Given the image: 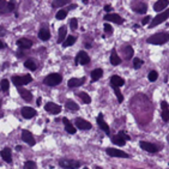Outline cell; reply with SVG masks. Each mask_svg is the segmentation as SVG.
Wrapping results in <instances>:
<instances>
[{
	"label": "cell",
	"instance_id": "6da1fadb",
	"mask_svg": "<svg viewBox=\"0 0 169 169\" xmlns=\"http://www.w3.org/2000/svg\"><path fill=\"white\" fill-rule=\"evenodd\" d=\"M168 41L169 34L166 33V31H163V33H157V34L150 36L149 39L146 40V42L150 43V45H163V43H166Z\"/></svg>",
	"mask_w": 169,
	"mask_h": 169
},
{
	"label": "cell",
	"instance_id": "7a4b0ae2",
	"mask_svg": "<svg viewBox=\"0 0 169 169\" xmlns=\"http://www.w3.org/2000/svg\"><path fill=\"white\" fill-rule=\"evenodd\" d=\"M169 18V8H167L166 11H163L162 13L157 14L155 18L152 19V22L150 23L149 28L150 29H152V28L157 27L158 24H162V22H164V20H167Z\"/></svg>",
	"mask_w": 169,
	"mask_h": 169
},
{
	"label": "cell",
	"instance_id": "3957f363",
	"mask_svg": "<svg viewBox=\"0 0 169 169\" xmlns=\"http://www.w3.org/2000/svg\"><path fill=\"white\" fill-rule=\"evenodd\" d=\"M62 81V77L58 73H52V75L47 76L45 79H43V83L46 85H49V87H55V85H59Z\"/></svg>",
	"mask_w": 169,
	"mask_h": 169
},
{
	"label": "cell",
	"instance_id": "277c9868",
	"mask_svg": "<svg viewBox=\"0 0 169 169\" xmlns=\"http://www.w3.org/2000/svg\"><path fill=\"white\" fill-rule=\"evenodd\" d=\"M60 167L65 169H77L81 167V162H78V161H76V160H70V158H64V160H61L60 162Z\"/></svg>",
	"mask_w": 169,
	"mask_h": 169
},
{
	"label": "cell",
	"instance_id": "5b68a950",
	"mask_svg": "<svg viewBox=\"0 0 169 169\" xmlns=\"http://www.w3.org/2000/svg\"><path fill=\"white\" fill-rule=\"evenodd\" d=\"M31 81H33V77L30 75L23 76V77H18V76H13L12 77V82H13V84L17 88L22 87V85H25V84H29Z\"/></svg>",
	"mask_w": 169,
	"mask_h": 169
},
{
	"label": "cell",
	"instance_id": "8992f818",
	"mask_svg": "<svg viewBox=\"0 0 169 169\" xmlns=\"http://www.w3.org/2000/svg\"><path fill=\"white\" fill-rule=\"evenodd\" d=\"M14 10V3L13 1H5L0 0V14H6Z\"/></svg>",
	"mask_w": 169,
	"mask_h": 169
},
{
	"label": "cell",
	"instance_id": "52a82bcc",
	"mask_svg": "<svg viewBox=\"0 0 169 169\" xmlns=\"http://www.w3.org/2000/svg\"><path fill=\"white\" fill-rule=\"evenodd\" d=\"M131 7H132V10L137 12V13H145L146 12V10H148V5H146V3H144V1H132L131 3Z\"/></svg>",
	"mask_w": 169,
	"mask_h": 169
},
{
	"label": "cell",
	"instance_id": "ba28073f",
	"mask_svg": "<svg viewBox=\"0 0 169 169\" xmlns=\"http://www.w3.org/2000/svg\"><path fill=\"white\" fill-rule=\"evenodd\" d=\"M22 139L27 143L28 145H30V146H34L35 144H36L34 135H31V132H29L28 129H23V132H22Z\"/></svg>",
	"mask_w": 169,
	"mask_h": 169
},
{
	"label": "cell",
	"instance_id": "9c48e42d",
	"mask_svg": "<svg viewBox=\"0 0 169 169\" xmlns=\"http://www.w3.org/2000/svg\"><path fill=\"white\" fill-rule=\"evenodd\" d=\"M75 124H76V127L78 129H83V131H88V129H91V124L87 120H84V119H82V118H77L75 120Z\"/></svg>",
	"mask_w": 169,
	"mask_h": 169
},
{
	"label": "cell",
	"instance_id": "30bf717a",
	"mask_svg": "<svg viewBox=\"0 0 169 169\" xmlns=\"http://www.w3.org/2000/svg\"><path fill=\"white\" fill-rule=\"evenodd\" d=\"M75 62H76V64L87 65V64H89V62H90V58H89V55L87 54L85 52L81 50V52L77 54V56L75 58Z\"/></svg>",
	"mask_w": 169,
	"mask_h": 169
},
{
	"label": "cell",
	"instance_id": "8fae6325",
	"mask_svg": "<svg viewBox=\"0 0 169 169\" xmlns=\"http://www.w3.org/2000/svg\"><path fill=\"white\" fill-rule=\"evenodd\" d=\"M106 151H107V154H108L109 156H112V157H125V158H129V154H126V152H124V151H121V150H119V149H110V148H108Z\"/></svg>",
	"mask_w": 169,
	"mask_h": 169
},
{
	"label": "cell",
	"instance_id": "7c38bea8",
	"mask_svg": "<svg viewBox=\"0 0 169 169\" xmlns=\"http://www.w3.org/2000/svg\"><path fill=\"white\" fill-rule=\"evenodd\" d=\"M45 108L47 112H49L50 114H59L61 112V107L58 106L56 103H53V102H48L47 104L45 106Z\"/></svg>",
	"mask_w": 169,
	"mask_h": 169
},
{
	"label": "cell",
	"instance_id": "4fadbf2b",
	"mask_svg": "<svg viewBox=\"0 0 169 169\" xmlns=\"http://www.w3.org/2000/svg\"><path fill=\"white\" fill-rule=\"evenodd\" d=\"M104 20H108V22H114L116 24H122L124 23V18L121 16L116 13H108L104 16Z\"/></svg>",
	"mask_w": 169,
	"mask_h": 169
},
{
	"label": "cell",
	"instance_id": "5bb4252c",
	"mask_svg": "<svg viewBox=\"0 0 169 169\" xmlns=\"http://www.w3.org/2000/svg\"><path fill=\"white\" fill-rule=\"evenodd\" d=\"M97 124H98V126L101 127L102 131H104V133L106 135H110V131H109V126L107 125V122L103 120V114L100 113L98 116H97Z\"/></svg>",
	"mask_w": 169,
	"mask_h": 169
},
{
	"label": "cell",
	"instance_id": "9a60e30c",
	"mask_svg": "<svg viewBox=\"0 0 169 169\" xmlns=\"http://www.w3.org/2000/svg\"><path fill=\"white\" fill-rule=\"evenodd\" d=\"M22 115L25 119H31L36 115V110L34 108H31V107H23L22 108Z\"/></svg>",
	"mask_w": 169,
	"mask_h": 169
},
{
	"label": "cell",
	"instance_id": "2e32d148",
	"mask_svg": "<svg viewBox=\"0 0 169 169\" xmlns=\"http://www.w3.org/2000/svg\"><path fill=\"white\" fill-rule=\"evenodd\" d=\"M139 145H140V148H142L143 150H145V151H148V152H157V151H158L157 146L154 145V144H151V143L140 142Z\"/></svg>",
	"mask_w": 169,
	"mask_h": 169
},
{
	"label": "cell",
	"instance_id": "e0dca14e",
	"mask_svg": "<svg viewBox=\"0 0 169 169\" xmlns=\"http://www.w3.org/2000/svg\"><path fill=\"white\" fill-rule=\"evenodd\" d=\"M84 82H85V78H71L68 81L67 85L68 88H78L84 84Z\"/></svg>",
	"mask_w": 169,
	"mask_h": 169
},
{
	"label": "cell",
	"instance_id": "ac0fdd59",
	"mask_svg": "<svg viewBox=\"0 0 169 169\" xmlns=\"http://www.w3.org/2000/svg\"><path fill=\"white\" fill-rule=\"evenodd\" d=\"M133 48L131 46H125L122 47V55H124V59L125 60H131L132 56H133Z\"/></svg>",
	"mask_w": 169,
	"mask_h": 169
},
{
	"label": "cell",
	"instance_id": "d6986e66",
	"mask_svg": "<svg viewBox=\"0 0 169 169\" xmlns=\"http://www.w3.org/2000/svg\"><path fill=\"white\" fill-rule=\"evenodd\" d=\"M0 155H1L3 160H4L5 162H8V163L12 162V152H11V149H8V148L3 149L1 152H0Z\"/></svg>",
	"mask_w": 169,
	"mask_h": 169
},
{
	"label": "cell",
	"instance_id": "ffe728a7",
	"mask_svg": "<svg viewBox=\"0 0 169 169\" xmlns=\"http://www.w3.org/2000/svg\"><path fill=\"white\" fill-rule=\"evenodd\" d=\"M125 84V81L122 79L121 77H119V76H113L112 78H110V85H112V88L115 87V88H119V87H122Z\"/></svg>",
	"mask_w": 169,
	"mask_h": 169
},
{
	"label": "cell",
	"instance_id": "44dd1931",
	"mask_svg": "<svg viewBox=\"0 0 169 169\" xmlns=\"http://www.w3.org/2000/svg\"><path fill=\"white\" fill-rule=\"evenodd\" d=\"M169 1L168 0H160V1H157L155 5H154V10H155L156 12H161L162 10H164L166 7L168 6Z\"/></svg>",
	"mask_w": 169,
	"mask_h": 169
},
{
	"label": "cell",
	"instance_id": "7402d4cb",
	"mask_svg": "<svg viewBox=\"0 0 169 169\" xmlns=\"http://www.w3.org/2000/svg\"><path fill=\"white\" fill-rule=\"evenodd\" d=\"M18 92H19V95L25 101H31L33 100V94L30 91L25 90V89H23L22 87H18Z\"/></svg>",
	"mask_w": 169,
	"mask_h": 169
},
{
	"label": "cell",
	"instance_id": "603a6c76",
	"mask_svg": "<svg viewBox=\"0 0 169 169\" xmlns=\"http://www.w3.org/2000/svg\"><path fill=\"white\" fill-rule=\"evenodd\" d=\"M17 45L22 49H28V48H30L33 46V42L30 40H28V39H19L17 41Z\"/></svg>",
	"mask_w": 169,
	"mask_h": 169
},
{
	"label": "cell",
	"instance_id": "cb8c5ba5",
	"mask_svg": "<svg viewBox=\"0 0 169 169\" xmlns=\"http://www.w3.org/2000/svg\"><path fill=\"white\" fill-rule=\"evenodd\" d=\"M62 122H64L65 129H66V131H67L68 133H71V135L76 133V127L72 125V124H71V121L68 120L67 118H64V119H62Z\"/></svg>",
	"mask_w": 169,
	"mask_h": 169
},
{
	"label": "cell",
	"instance_id": "d4e9b609",
	"mask_svg": "<svg viewBox=\"0 0 169 169\" xmlns=\"http://www.w3.org/2000/svg\"><path fill=\"white\" fill-rule=\"evenodd\" d=\"M58 34H59L58 42H59V43H62L64 41L66 40V34H67V29H66V27H60V28H59Z\"/></svg>",
	"mask_w": 169,
	"mask_h": 169
},
{
	"label": "cell",
	"instance_id": "484cf974",
	"mask_svg": "<svg viewBox=\"0 0 169 169\" xmlns=\"http://www.w3.org/2000/svg\"><path fill=\"white\" fill-rule=\"evenodd\" d=\"M120 62H121V59L119 58V55L115 52V49H113V52H112V54H110V64H112L113 66H118Z\"/></svg>",
	"mask_w": 169,
	"mask_h": 169
},
{
	"label": "cell",
	"instance_id": "4316f807",
	"mask_svg": "<svg viewBox=\"0 0 169 169\" xmlns=\"http://www.w3.org/2000/svg\"><path fill=\"white\" fill-rule=\"evenodd\" d=\"M112 143H114L115 145H119V146H124L126 144V140L120 135H116L114 137H112Z\"/></svg>",
	"mask_w": 169,
	"mask_h": 169
},
{
	"label": "cell",
	"instance_id": "83f0119b",
	"mask_svg": "<svg viewBox=\"0 0 169 169\" xmlns=\"http://www.w3.org/2000/svg\"><path fill=\"white\" fill-rule=\"evenodd\" d=\"M39 37H40L42 41H47L50 39V33H49V30L48 29H45V28H42L40 30V33H39Z\"/></svg>",
	"mask_w": 169,
	"mask_h": 169
},
{
	"label": "cell",
	"instance_id": "f1b7e54d",
	"mask_svg": "<svg viewBox=\"0 0 169 169\" xmlns=\"http://www.w3.org/2000/svg\"><path fill=\"white\" fill-rule=\"evenodd\" d=\"M102 76H103V71H102L101 68H95L94 71L91 72V79H92V83H94L95 81H98Z\"/></svg>",
	"mask_w": 169,
	"mask_h": 169
},
{
	"label": "cell",
	"instance_id": "f546056e",
	"mask_svg": "<svg viewBox=\"0 0 169 169\" xmlns=\"http://www.w3.org/2000/svg\"><path fill=\"white\" fill-rule=\"evenodd\" d=\"M66 108H67L68 110H71V112H77V110L79 109V106H78L75 101L67 100V101H66Z\"/></svg>",
	"mask_w": 169,
	"mask_h": 169
},
{
	"label": "cell",
	"instance_id": "4dcf8cb0",
	"mask_svg": "<svg viewBox=\"0 0 169 169\" xmlns=\"http://www.w3.org/2000/svg\"><path fill=\"white\" fill-rule=\"evenodd\" d=\"M73 43H76V37L72 36V35H70V36L66 37V40L62 42V46H64V47H70V46H72Z\"/></svg>",
	"mask_w": 169,
	"mask_h": 169
},
{
	"label": "cell",
	"instance_id": "1f68e13d",
	"mask_svg": "<svg viewBox=\"0 0 169 169\" xmlns=\"http://www.w3.org/2000/svg\"><path fill=\"white\" fill-rule=\"evenodd\" d=\"M24 66L27 68H29V70H31V71H35L36 70V62H35L34 60H31V59H28L25 62H24Z\"/></svg>",
	"mask_w": 169,
	"mask_h": 169
},
{
	"label": "cell",
	"instance_id": "d6a6232c",
	"mask_svg": "<svg viewBox=\"0 0 169 169\" xmlns=\"http://www.w3.org/2000/svg\"><path fill=\"white\" fill-rule=\"evenodd\" d=\"M0 89L3 90V91H8V89H10V83L7 79H3V81L0 82Z\"/></svg>",
	"mask_w": 169,
	"mask_h": 169
},
{
	"label": "cell",
	"instance_id": "836d02e7",
	"mask_svg": "<svg viewBox=\"0 0 169 169\" xmlns=\"http://www.w3.org/2000/svg\"><path fill=\"white\" fill-rule=\"evenodd\" d=\"M79 97L82 98V101L84 102V103H87V104H89V103L91 102V98H90V96H89L87 92H81V94H79Z\"/></svg>",
	"mask_w": 169,
	"mask_h": 169
},
{
	"label": "cell",
	"instance_id": "e575fe53",
	"mask_svg": "<svg viewBox=\"0 0 169 169\" xmlns=\"http://www.w3.org/2000/svg\"><path fill=\"white\" fill-rule=\"evenodd\" d=\"M113 89H114V92L116 95V97H118V102L122 103V101H124V95L121 94V91L119 90V88H115V87H113Z\"/></svg>",
	"mask_w": 169,
	"mask_h": 169
},
{
	"label": "cell",
	"instance_id": "d590c367",
	"mask_svg": "<svg viewBox=\"0 0 169 169\" xmlns=\"http://www.w3.org/2000/svg\"><path fill=\"white\" fill-rule=\"evenodd\" d=\"M66 16H67V10H60L58 13H56V19L58 20H61L64 19V18H66Z\"/></svg>",
	"mask_w": 169,
	"mask_h": 169
},
{
	"label": "cell",
	"instance_id": "8d00e7d4",
	"mask_svg": "<svg viewBox=\"0 0 169 169\" xmlns=\"http://www.w3.org/2000/svg\"><path fill=\"white\" fill-rule=\"evenodd\" d=\"M157 78H158V73H157L156 71H150L149 76H148V79H149L150 82H155Z\"/></svg>",
	"mask_w": 169,
	"mask_h": 169
},
{
	"label": "cell",
	"instance_id": "74e56055",
	"mask_svg": "<svg viewBox=\"0 0 169 169\" xmlns=\"http://www.w3.org/2000/svg\"><path fill=\"white\" fill-rule=\"evenodd\" d=\"M143 65V61L139 59V58H135L133 59V67L135 68V70H138V68H140Z\"/></svg>",
	"mask_w": 169,
	"mask_h": 169
},
{
	"label": "cell",
	"instance_id": "f35d334b",
	"mask_svg": "<svg viewBox=\"0 0 169 169\" xmlns=\"http://www.w3.org/2000/svg\"><path fill=\"white\" fill-rule=\"evenodd\" d=\"M24 169H36V163L33 161H27L24 163Z\"/></svg>",
	"mask_w": 169,
	"mask_h": 169
},
{
	"label": "cell",
	"instance_id": "ab89813d",
	"mask_svg": "<svg viewBox=\"0 0 169 169\" xmlns=\"http://www.w3.org/2000/svg\"><path fill=\"white\" fill-rule=\"evenodd\" d=\"M67 3H68V0H56V1H53V3H52V5H53V7L62 6V5H66Z\"/></svg>",
	"mask_w": 169,
	"mask_h": 169
},
{
	"label": "cell",
	"instance_id": "60d3db41",
	"mask_svg": "<svg viewBox=\"0 0 169 169\" xmlns=\"http://www.w3.org/2000/svg\"><path fill=\"white\" fill-rule=\"evenodd\" d=\"M161 115H162V120H163V121H168V120H169V110H168V109H164V110H162Z\"/></svg>",
	"mask_w": 169,
	"mask_h": 169
},
{
	"label": "cell",
	"instance_id": "b9f144b4",
	"mask_svg": "<svg viewBox=\"0 0 169 169\" xmlns=\"http://www.w3.org/2000/svg\"><path fill=\"white\" fill-rule=\"evenodd\" d=\"M70 25H71L72 30H76L77 27H78V20H77V18H72V19L70 20Z\"/></svg>",
	"mask_w": 169,
	"mask_h": 169
},
{
	"label": "cell",
	"instance_id": "7bdbcfd3",
	"mask_svg": "<svg viewBox=\"0 0 169 169\" xmlns=\"http://www.w3.org/2000/svg\"><path fill=\"white\" fill-rule=\"evenodd\" d=\"M104 31H106V33H108V34H110V33L113 31V28L110 27L109 24H104Z\"/></svg>",
	"mask_w": 169,
	"mask_h": 169
},
{
	"label": "cell",
	"instance_id": "ee69618b",
	"mask_svg": "<svg viewBox=\"0 0 169 169\" xmlns=\"http://www.w3.org/2000/svg\"><path fill=\"white\" fill-rule=\"evenodd\" d=\"M150 19H151V18H150V16H145L142 20V24L143 25H144V24H148V23L150 22Z\"/></svg>",
	"mask_w": 169,
	"mask_h": 169
},
{
	"label": "cell",
	"instance_id": "f6af8a7d",
	"mask_svg": "<svg viewBox=\"0 0 169 169\" xmlns=\"http://www.w3.org/2000/svg\"><path fill=\"white\" fill-rule=\"evenodd\" d=\"M168 103H167V102L166 101H162L161 102V108H162V110H164V109H168Z\"/></svg>",
	"mask_w": 169,
	"mask_h": 169
},
{
	"label": "cell",
	"instance_id": "bcb514c9",
	"mask_svg": "<svg viewBox=\"0 0 169 169\" xmlns=\"http://www.w3.org/2000/svg\"><path fill=\"white\" fill-rule=\"evenodd\" d=\"M119 135H121V137L124 138V139H125V140H129V137L127 135H126V133H124V132H120Z\"/></svg>",
	"mask_w": 169,
	"mask_h": 169
},
{
	"label": "cell",
	"instance_id": "7dc6e473",
	"mask_svg": "<svg viewBox=\"0 0 169 169\" xmlns=\"http://www.w3.org/2000/svg\"><path fill=\"white\" fill-rule=\"evenodd\" d=\"M0 35H6V29L3 27H0Z\"/></svg>",
	"mask_w": 169,
	"mask_h": 169
},
{
	"label": "cell",
	"instance_id": "c3c4849f",
	"mask_svg": "<svg viewBox=\"0 0 169 169\" xmlns=\"http://www.w3.org/2000/svg\"><path fill=\"white\" fill-rule=\"evenodd\" d=\"M104 10H106L107 12H109V11H112V6H110V5H107V6H104Z\"/></svg>",
	"mask_w": 169,
	"mask_h": 169
},
{
	"label": "cell",
	"instance_id": "681fc988",
	"mask_svg": "<svg viewBox=\"0 0 169 169\" xmlns=\"http://www.w3.org/2000/svg\"><path fill=\"white\" fill-rule=\"evenodd\" d=\"M41 101H42V98H41V97H39V98H37V101H36L37 106H40V104H41Z\"/></svg>",
	"mask_w": 169,
	"mask_h": 169
},
{
	"label": "cell",
	"instance_id": "f907efd6",
	"mask_svg": "<svg viewBox=\"0 0 169 169\" xmlns=\"http://www.w3.org/2000/svg\"><path fill=\"white\" fill-rule=\"evenodd\" d=\"M4 46H5V45H4V42L0 40V49H3V48H4Z\"/></svg>",
	"mask_w": 169,
	"mask_h": 169
},
{
	"label": "cell",
	"instance_id": "816d5d0a",
	"mask_svg": "<svg viewBox=\"0 0 169 169\" xmlns=\"http://www.w3.org/2000/svg\"><path fill=\"white\" fill-rule=\"evenodd\" d=\"M16 150H17V151H20V150H22V146H20V145H17V146H16Z\"/></svg>",
	"mask_w": 169,
	"mask_h": 169
},
{
	"label": "cell",
	"instance_id": "f5cc1de1",
	"mask_svg": "<svg viewBox=\"0 0 169 169\" xmlns=\"http://www.w3.org/2000/svg\"><path fill=\"white\" fill-rule=\"evenodd\" d=\"M96 169H102L101 167H96Z\"/></svg>",
	"mask_w": 169,
	"mask_h": 169
},
{
	"label": "cell",
	"instance_id": "db71d44e",
	"mask_svg": "<svg viewBox=\"0 0 169 169\" xmlns=\"http://www.w3.org/2000/svg\"><path fill=\"white\" fill-rule=\"evenodd\" d=\"M167 139H168V143H169V135H168V137H167Z\"/></svg>",
	"mask_w": 169,
	"mask_h": 169
},
{
	"label": "cell",
	"instance_id": "11a10c76",
	"mask_svg": "<svg viewBox=\"0 0 169 169\" xmlns=\"http://www.w3.org/2000/svg\"><path fill=\"white\" fill-rule=\"evenodd\" d=\"M1 116H3V114H1V113H0V118H1Z\"/></svg>",
	"mask_w": 169,
	"mask_h": 169
},
{
	"label": "cell",
	"instance_id": "9f6ffc18",
	"mask_svg": "<svg viewBox=\"0 0 169 169\" xmlns=\"http://www.w3.org/2000/svg\"><path fill=\"white\" fill-rule=\"evenodd\" d=\"M0 107H1V101H0Z\"/></svg>",
	"mask_w": 169,
	"mask_h": 169
},
{
	"label": "cell",
	"instance_id": "6f0895ef",
	"mask_svg": "<svg viewBox=\"0 0 169 169\" xmlns=\"http://www.w3.org/2000/svg\"><path fill=\"white\" fill-rule=\"evenodd\" d=\"M84 169H88V168H84Z\"/></svg>",
	"mask_w": 169,
	"mask_h": 169
}]
</instances>
